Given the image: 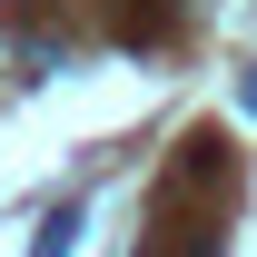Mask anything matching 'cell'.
Wrapping results in <instances>:
<instances>
[{"mask_svg":"<svg viewBox=\"0 0 257 257\" xmlns=\"http://www.w3.org/2000/svg\"><path fill=\"white\" fill-rule=\"evenodd\" d=\"M79 227H89V218H79V208H60V218L40 227V247H30V257H69V247H79Z\"/></svg>","mask_w":257,"mask_h":257,"instance_id":"1","label":"cell"},{"mask_svg":"<svg viewBox=\"0 0 257 257\" xmlns=\"http://www.w3.org/2000/svg\"><path fill=\"white\" fill-rule=\"evenodd\" d=\"M188 257H218V237H198V247H188Z\"/></svg>","mask_w":257,"mask_h":257,"instance_id":"2","label":"cell"}]
</instances>
